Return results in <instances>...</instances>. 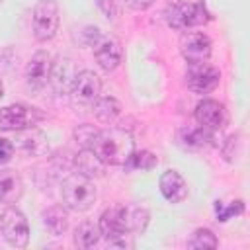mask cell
Returning a JSON list of instances; mask_svg holds the SVG:
<instances>
[{
	"instance_id": "cell-1",
	"label": "cell",
	"mask_w": 250,
	"mask_h": 250,
	"mask_svg": "<svg viewBox=\"0 0 250 250\" xmlns=\"http://www.w3.org/2000/svg\"><path fill=\"white\" fill-rule=\"evenodd\" d=\"M88 148L94 150V154L105 166H125V162L135 150V141L131 133L121 127H111L102 131L98 129Z\"/></svg>"
},
{
	"instance_id": "cell-2",
	"label": "cell",
	"mask_w": 250,
	"mask_h": 250,
	"mask_svg": "<svg viewBox=\"0 0 250 250\" xmlns=\"http://www.w3.org/2000/svg\"><path fill=\"white\" fill-rule=\"evenodd\" d=\"M61 195H62L64 207H68L70 211L82 213V211H88L94 205L96 188H94V184L88 176H84L80 172H74V174L64 178L62 188H61Z\"/></svg>"
},
{
	"instance_id": "cell-3",
	"label": "cell",
	"mask_w": 250,
	"mask_h": 250,
	"mask_svg": "<svg viewBox=\"0 0 250 250\" xmlns=\"http://www.w3.org/2000/svg\"><path fill=\"white\" fill-rule=\"evenodd\" d=\"M166 21L172 29H188L209 21L203 2H176L166 10Z\"/></svg>"
},
{
	"instance_id": "cell-4",
	"label": "cell",
	"mask_w": 250,
	"mask_h": 250,
	"mask_svg": "<svg viewBox=\"0 0 250 250\" xmlns=\"http://www.w3.org/2000/svg\"><path fill=\"white\" fill-rule=\"evenodd\" d=\"M102 92V80L92 70H80L74 76V82L70 86V100L76 109H90L92 104L100 98Z\"/></svg>"
},
{
	"instance_id": "cell-5",
	"label": "cell",
	"mask_w": 250,
	"mask_h": 250,
	"mask_svg": "<svg viewBox=\"0 0 250 250\" xmlns=\"http://www.w3.org/2000/svg\"><path fill=\"white\" fill-rule=\"evenodd\" d=\"M0 230H2L4 240L14 248H25L27 242H29L27 219L16 207H8V209L2 211V215H0Z\"/></svg>"
},
{
	"instance_id": "cell-6",
	"label": "cell",
	"mask_w": 250,
	"mask_h": 250,
	"mask_svg": "<svg viewBox=\"0 0 250 250\" xmlns=\"http://www.w3.org/2000/svg\"><path fill=\"white\" fill-rule=\"evenodd\" d=\"M33 35L37 41H49L59 29V6L55 0H37L33 8Z\"/></svg>"
},
{
	"instance_id": "cell-7",
	"label": "cell",
	"mask_w": 250,
	"mask_h": 250,
	"mask_svg": "<svg viewBox=\"0 0 250 250\" xmlns=\"http://www.w3.org/2000/svg\"><path fill=\"white\" fill-rule=\"evenodd\" d=\"M221 72L217 66L209 64L207 61L203 62H193L188 66L186 72V84L191 92L195 94H209L219 86Z\"/></svg>"
},
{
	"instance_id": "cell-8",
	"label": "cell",
	"mask_w": 250,
	"mask_h": 250,
	"mask_svg": "<svg viewBox=\"0 0 250 250\" xmlns=\"http://www.w3.org/2000/svg\"><path fill=\"white\" fill-rule=\"evenodd\" d=\"M43 115L29 105L23 104H12L6 107H0V129L2 131H21L27 127H33Z\"/></svg>"
},
{
	"instance_id": "cell-9",
	"label": "cell",
	"mask_w": 250,
	"mask_h": 250,
	"mask_svg": "<svg viewBox=\"0 0 250 250\" xmlns=\"http://www.w3.org/2000/svg\"><path fill=\"white\" fill-rule=\"evenodd\" d=\"M211 47L213 43L203 31H188L180 37V53L189 64L207 61L211 57Z\"/></svg>"
},
{
	"instance_id": "cell-10",
	"label": "cell",
	"mask_w": 250,
	"mask_h": 250,
	"mask_svg": "<svg viewBox=\"0 0 250 250\" xmlns=\"http://www.w3.org/2000/svg\"><path fill=\"white\" fill-rule=\"evenodd\" d=\"M51 66H53V57L47 51H37L27 66H25V84L29 90L39 92L43 86H47L49 76H51Z\"/></svg>"
},
{
	"instance_id": "cell-11",
	"label": "cell",
	"mask_w": 250,
	"mask_h": 250,
	"mask_svg": "<svg viewBox=\"0 0 250 250\" xmlns=\"http://www.w3.org/2000/svg\"><path fill=\"white\" fill-rule=\"evenodd\" d=\"M94 57L104 70H115L123 61V47L115 35H100L94 43Z\"/></svg>"
},
{
	"instance_id": "cell-12",
	"label": "cell",
	"mask_w": 250,
	"mask_h": 250,
	"mask_svg": "<svg viewBox=\"0 0 250 250\" xmlns=\"http://www.w3.org/2000/svg\"><path fill=\"white\" fill-rule=\"evenodd\" d=\"M100 232L104 238L109 240H115L123 234H129L127 230V223H125V205H113L109 209H105L100 217Z\"/></svg>"
},
{
	"instance_id": "cell-13",
	"label": "cell",
	"mask_w": 250,
	"mask_h": 250,
	"mask_svg": "<svg viewBox=\"0 0 250 250\" xmlns=\"http://www.w3.org/2000/svg\"><path fill=\"white\" fill-rule=\"evenodd\" d=\"M195 121L203 129L219 131L227 121V113H225L223 104H219L217 100H209V98L201 100L195 105Z\"/></svg>"
},
{
	"instance_id": "cell-14",
	"label": "cell",
	"mask_w": 250,
	"mask_h": 250,
	"mask_svg": "<svg viewBox=\"0 0 250 250\" xmlns=\"http://www.w3.org/2000/svg\"><path fill=\"white\" fill-rule=\"evenodd\" d=\"M74 62L72 59L68 57H59L53 66H51V76H49V82L53 84L55 92L57 94H68L70 92V86L74 82Z\"/></svg>"
},
{
	"instance_id": "cell-15",
	"label": "cell",
	"mask_w": 250,
	"mask_h": 250,
	"mask_svg": "<svg viewBox=\"0 0 250 250\" xmlns=\"http://www.w3.org/2000/svg\"><path fill=\"white\" fill-rule=\"evenodd\" d=\"M16 145H18L20 150H23V152L29 154V156H43V154H47V150H49L47 137H45L41 131L33 129V127H27V129L18 131V135H16Z\"/></svg>"
},
{
	"instance_id": "cell-16",
	"label": "cell",
	"mask_w": 250,
	"mask_h": 250,
	"mask_svg": "<svg viewBox=\"0 0 250 250\" xmlns=\"http://www.w3.org/2000/svg\"><path fill=\"white\" fill-rule=\"evenodd\" d=\"M21 195H23L21 176L12 168L0 170V201L6 205H14L21 199Z\"/></svg>"
},
{
	"instance_id": "cell-17",
	"label": "cell",
	"mask_w": 250,
	"mask_h": 250,
	"mask_svg": "<svg viewBox=\"0 0 250 250\" xmlns=\"http://www.w3.org/2000/svg\"><path fill=\"white\" fill-rule=\"evenodd\" d=\"M158 186L164 199H168L170 203H182L188 197V184L176 170H166L160 176Z\"/></svg>"
},
{
	"instance_id": "cell-18",
	"label": "cell",
	"mask_w": 250,
	"mask_h": 250,
	"mask_svg": "<svg viewBox=\"0 0 250 250\" xmlns=\"http://www.w3.org/2000/svg\"><path fill=\"white\" fill-rule=\"evenodd\" d=\"M41 219H43L45 229H47L53 236H61V234H64L66 229H68V215H66V211L62 209V205H51L49 209L43 211Z\"/></svg>"
},
{
	"instance_id": "cell-19",
	"label": "cell",
	"mask_w": 250,
	"mask_h": 250,
	"mask_svg": "<svg viewBox=\"0 0 250 250\" xmlns=\"http://www.w3.org/2000/svg\"><path fill=\"white\" fill-rule=\"evenodd\" d=\"M96 115V119L100 123H113L119 115H121V104L119 100H115L113 96H104V98H98L92 107H90Z\"/></svg>"
},
{
	"instance_id": "cell-20",
	"label": "cell",
	"mask_w": 250,
	"mask_h": 250,
	"mask_svg": "<svg viewBox=\"0 0 250 250\" xmlns=\"http://www.w3.org/2000/svg\"><path fill=\"white\" fill-rule=\"evenodd\" d=\"M74 166L80 174L88 176V178H96L104 174V162L94 154V150L90 148H82L76 156H74Z\"/></svg>"
},
{
	"instance_id": "cell-21",
	"label": "cell",
	"mask_w": 250,
	"mask_h": 250,
	"mask_svg": "<svg viewBox=\"0 0 250 250\" xmlns=\"http://www.w3.org/2000/svg\"><path fill=\"white\" fill-rule=\"evenodd\" d=\"M102 238V232H100V227L92 221H84L76 227L74 230V246L76 248H82V250H88V248H94Z\"/></svg>"
},
{
	"instance_id": "cell-22",
	"label": "cell",
	"mask_w": 250,
	"mask_h": 250,
	"mask_svg": "<svg viewBox=\"0 0 250 250\" xmlns=\"http://www.w3.org/2000/svg\"><path fill=\"white\" fill-rule=\"evenodd\" d=\"M150 213L141 205H125V223L129 232H143L148 225Z\"/></svg>"
},
{
	"instance_id": "cell-23",
	"label": "cell",
	"mask_w": 250,
	"mask_h": 250,
	"mask_svg": "<svg viewBox=\"0 0 250 250\" xmlns=\"http://www.w3.org/2000/svg\"><path fill=\"white\" fill-rule=\"evenodd\" d=\"M182 143L188 148H203L207 145H213V131L203 129V127H199V129H188V131H184Z\"/></svg>"
},
{
	"instance_id": "cell-24",
	"label": "cell",
	"mask_w": 250,
	"mask_h": 250,
	"mask_svg": "<svg viewBox=\"0 0 250 250\" xmlns=\"http://www.w3.org/2000/svg\"><path fill=\"white\" fill-rule=\"evenodd\" d=\"M158 164V158L150 152V150H141V152H135L129 156V160L125 162V170H152L154 166Z\"/></svg>"
},
{
	"instance_id": "cell-25",
	"label": "cell",
	"mask_w": 250,
	"mask_h": 250,
	"mask_svg": "<svg viewBox=\"0 0 250 250\" xmlns=\"http://www.w3.org/2000/svg\"><path fill=\"white\" fill-rule=\"evenodd\" d=\"M217 246H219V240L213 234V230H209V229L193 230V234L188 240V248H203L205 250V248H217Z\"/></svg>"
},
{
	"instance_id": "cell-26",
	"label": "cell",
	"mask_w": 250,
	"mask_h": 250,
	"mask_svg": "<svg viewBox=\"0 0 250 250\" xmlns=\"http://www.w3.org/2000/svg\"><path fill=\"white\" fill-rule=\"evenodd\" d=\"M215 213H217V221L225 223V221H229L232 215H242V213H244V203L238 199V201H232L229 207H223V203L217 201V203H215Z\"/></svg>"
},
{
	"instance_id": "cell-27",
	"label": "cell",
	"mask_w": 250,
	"mask_h": 250,
	"mask_svg": "<svg viewBox=\"0 0 250 250\" xmlns=\"http://www.w3.org/2000/svg\"><path fill=\"white\" fill-rule=\"evenodd\" d=\"M96 133H98V129H96V127H92V125H88V123H84V125H80V127L74 131V139H76V143H78L82 148H88Z\"/></svg>"
},
{
	"instance_id": "cell-28",
	"label": "cell",
	"mask_w": 250,
	"mask_h": 250,
	"mask_svg": "<svg viewBox=\"0 0 250 250\" xmlns=\"http://www.w3.org/2000/svg\"><path fill=\"white\" fill-rule=\"evenodd\" d=\"M14 156V143L8 139H0V164L10 162Z\"/></svg>"
},
{
	"instance_id": "cell-29",
	"label": "cell",
	"mask_w": 250,
	"mask_h": 250,
	"mask_svg": "<svg viewBox=\"0 0 250 250\" xmlns=\"http://www.w3.org/2000/svg\"><path fill=\"white\" fill-rule=\"evenodd\" d=\"M98 6H100V10H102L109 20H115L117 14H119V10H117V6H115L113 0H98Z\"/></svg>"
},
{
	"instance_id": "cell-30",
	"label": "cell",
	"mask_w": 250,
	"mask_h": 250,
	"mask_svg": "<svg viewBox=\"0 0 250 250\" xmlns=\"http://www.w3.org/2000/svg\"><path fill=\"white\" fill-rule=\"evenodd\" d=\"M125 4L131 8V10H137V12H143L146 8H150L154 4V0H125Z\"/></svg>"
},
{
	"instance_id": "cell-31",
	"label": "cell",
	"mask_w": 250,
	"mask_h": 250,
	"mask_svg": "<svg viewBox=\"0 0 250 250\" xmlns=\"http://www.w3.org/2000/svg\"><path fill=\"white\" fill-rule=\"evenodd\" d=\"M4 98V84H2V80H0V100Z\"/></svg>"
},
{
	"instance_id": "cell-32",
	"label": "cell",
	"mask_w": 250,
	"mask_h": 250,
	"mask_svg": "<svg viewBox=\"0 0 250 250\" xmlns=\"http://www.w3.org/2000/svg\"><path fill=\"white\" fill-rule=\"evenodd\" d=\"M0 2H2V0H0Z\"/></svg>"
}]
</instances>
